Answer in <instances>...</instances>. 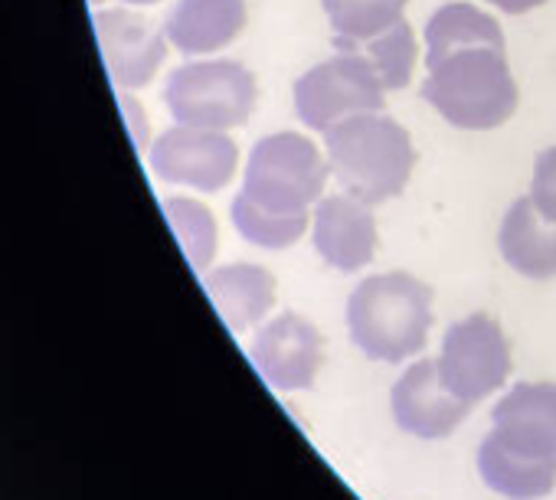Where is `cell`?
I'll return each instance as SVG.
<instances>
[{"mask_svg": "<svg viewBox=\"0 0 556 500\" xmlns=\"http://www.w3.org/2000/svg\"><path fill=\"white\" fill-rule=\"evenodd\" d=\"M315 253L338 272H361L377 256V222L354 196H321L315 206Z\"/></svg>", "mask_w": 556, "mask_h": 500, "instance_id": "obj_13", "label": "cell"}, {"mask_svg": "<svg viewBox=\"0 0 556 500\" xmlns=\"http://www.w3.org/2000/svg\"><path fill=\"white\" fill-rule=\"evenodd\" d=\"M249 360L271 389H308L325 363V337L302 315H278L255 331Z\"/></svg>", "mask_w": 556, "mask_h": 500, "instance_id": "obj_10", "label": "cell"}, {"mask_svg": "<svg viewBox=\"0 0 556 500\" xmlns=\"http://www.w3.org/2000/svg\"><path fill=\"white\" fill-rule=\"evenodd\" d=\"M530 200L536 206V213L549 222H556V144L546 148L536 164H533V177H530Z\"/></svg>", "mask_w": 556, "mask_h": 500, "instance_id": "obj_22", "label": "cell"}, {"mask_svg": "<svg viewBox=\"0 0 556 500\" xmlns=\"http://www.w3.org/2000/svg\"><path fill=\"white\" fill-rule=\"evenodd\" d=\"M348 328L364 357L403 363L426 347L432 328V289L409 272L370 275L348 302Z\"/></svg>", "mask_w": 556, "mask_h": 500, "instance_id": "obj_4", "label": "cell"}, {"mask_svg": "<svg viewBox=\"0 0 556 500\" xmlns=\"http://www.w3.org/2000/svg\"><path fill=\"white\" fill-rule=\"evenodd\" d=\"M484 4H491V8H497L504 14H527V11L543 8L546 0H484Z\"/></svg>", "mask_w": 556, "mask_h": 500, "instance_id": "obj_24", "label": "cell"}, {"mask_svg": "<svg viewBox=\"0 0 556 500\" xmlns=\"http://www.w3.org/2000/svg\"><path fill=\"white\" fill-rule=\"evenodd\" d=\"M328 174V157L312 138L278 131L252 148L242 174V193L265 209L295 213L321 200Z\"/></svg>", "mask_w": 556, "mask_h": 500, "instance_id": "obj_5", "label": "cell"}, {"mask_svg": "<svg viewBox=\"0 0 556 500\" xmlns=\"http://www.w3.org/2000/svg\"><path fill=\"white\" fill-rule=\"evenodd\" d=\"M426 69L419 92L455 128L491 131L517 112V82L497 47H462Z\"/></svg>", "mask_w": 556, "mask_h": 500, "instance_id": "obj_3", "label": "cell"}, {"mask_svg": "<svg viewBox=\"0 0 556 500\" xmlns=\"http://www.w3.org/2000/svg\"><path fill=\"white\" fill-rule=\"evenodd\" d=\"M164 105L177 125L229 131L245 125L255 108V76L236 60L187 63L170 73Z\"/></svg>", "mask_w": 556, "mask_h": 500, "instance_id": "obj_6", "label": "cell"}, {"mask_svg": "<svg viewBox=\"0 0 556 500\" xmlns=\"http://www.w3.org/2000/svg\"><path fill=\"white\" fill-rule=\"evenodd\" d=\"M367 60L374 63L380 82L387 92H400L413 82L416 63H419V43L406 21H396L380 37L367 40Z\"/></svg>", "mask_w": 556, "mask_h": 500, "instance_id": "obj_21", "label": "cell"}, {"mask_svg": "<svg viewBox=\"0 0 556 500\" xmlns=\"http://www.w3.org/2000/svg\"><path fill=\"white\" fill-rule=\"evenodd\" d=\"M187 262L197 269V272H206V266L213 262L216 256V219L213 213L197 203V200H187V196H167L161 203Z\"/></svg>", "mask_w": 556, "mask_h": 500, "instance_id": "obj_20", "label": "cell"}, {"mask_svg": "<svg viewBox=\"0 0 556 500\" xmlns=\"http://www.w3.org/2000/svg\"><path fill=\"white\" fill-rule=\"evenodd\" d=\"M462 47H497L504 50L501 24L475 4H445L426 24V66L462 50Z\"/></svg>", "mask_w": 556, "mask_h": 500, "instance_id": "obj_17", "label": "cell"}, {"mask_svg": "<svg viewBox=\"0 0 556 500\" xmlns=\"http://www.w3.org/2000/svg\"><path fill=\"white\" fill-rule=\"evenodd\" d=\"M478 448L481 480L507 500H540L556 487V383H517L494 409Z\"/></svg>", "mask_w": 556, "mask_h": 500, "instance_id": "obj_1", "label": "cell"}, {"mask_svg": "<svg viewBox=\"0 0 556 500\" xmlns=\"http://www.w3.org/2000/svg\"><path fill=\"white\" fill-rule=\"evenodd\" d=\"M203 289L232 334L258 324L275 305V279L268 269L252 262H236L203 275Z\"/></svg>", "mask_w": 556, "mask_h": 500, "instance_id": "obj_16", "label": "cell"}, {"mask_svg": "<svg viewBox=\"0 0 556 500\" xmlns=\"http://www.w3.org/2000/svg\"><path fill=\"white\" fill-rule=\"evenodd\" d=\"M122 4H131V8H148V4H157V0H122Z\"/></svg>", "mask_w": 556, "mask_h": 500, "instance_id": "obj_25", "label": "cell"}, {"mask_svg": "<svg viewBox=\"0 0 556 500\" xmlns=\"http://www.w3.org/2000/svg\"><path fill=\"white\" fill-rule=\"evenodd\" d=\"M325 151L341 190L367 206H380L400 196L416 164L409 131L380 112L357 115L328 128Z\"/></svg>", "mask_w": 556, "mask_h": 500, "instance_id": "obj_2", "label": "cell"}, {"mask_svg": "<svg viewBox=\"0 0 556 500\" xmlns=\"http://www.w3.org/2000/svg\"><path fill=\"white\" fill-rule=\"evenodd\" d=\"M435 367L442 386L475 406L507 383L510 344L494 318L471 315L445 331Z\"/></svg>", "mask_w": 556, "mask_h": 500, "instance_id": "obj_8", "label": "cell"}, {"mask_svg": "<svg viewBox=\"0 0 556 500\" xmlns=\"http://www.w3.org/2000/svg\"><path fill=\"white\" fill-rule=\"evenodd\" d=\"M148 164L164 183L216 193L236 177L239 148L226 131L177 125L151 144Z\"/></svg>", "mask_w": 556, "mask_h": 500, "instance_id": "obj_9", "label": "cell"}, {"mask_svg": "<svg viewBox=\"0 0 556 500\" xmlns=\"http://www.w3.org/2000/svg\"><path fill=\"white\" fill-rule=\"evenodd\" d=\"M229 216H232L236 232L258 248H289L292 242H299L305 235L308 219H312L308 209H295V213L265 209L255 200H249L242 190L236 193Z\"/></svg>", "mask_w": 556, "mask_h": 500, "instance_id": "obj_19", "label": "cell"}, {"mask_svg": "<svg viewBox=\"0 0 556 500\" xmlns=\"http://www.w3.org/2000/svg\"><path fill=\"white\" fill-rule=\"evenodd\" d=\"M341 50H354L403 21L406 0H321Z\"/></svg>", "mask_w": 556, "mask_h": 500, "instance_id": "obj_18", "label": "cell"}, {"mask_svg": "<svg viewBox=\"0 0 556 500\" xmlns=\"http://www.w3.org/2000/svg\"><path fill=\"white\" fill-rule=\"evenodd\" d=\"M393 419L403 432L416 438H445L452 435L471 412V402L452 396L442 380L435 360L413 363L393 386Z\"/></svg>", "mask_w": 556, "mask_h": 500, "instance_id": "obj_12", "label": "cell"}, {"mask_svg": "<svg viewBox=\"0 0 556 500\" xmlns=\"http://www.w3.org/2000/svg\"><path fill=\"white\" fill-rule=\"evenodd\" d=\"M383 105L387 89L374 63L354 50H341L338 56L312 66L295 82V115L321 134L348 118L383 112Z\"/></svg>", "mask_w": 556, "mask_h": 500, "instance_id": "obj_7", "label": "cell"}, {"mask_svg": "<svg viewBox=\"0 0 556 500\" xmlns=\"http://www.w3.org/2000/svg\"><path fill=\"white\" fill-rule=\"evenodd\" d=\"M92 27L102 63L118 89L148 86L167 60V34L135 11H96Z\"/></svg>", "mask_w": 556, "mask_h": 500, "instance_id": "obj_11", "label": "cell"}, {"mask_svg": "<svg viewBox=\"0 0 556 500\" xmlns=\"http://www.w3.org/2000/svg\"><path fill=\"white\" fill-rule=\"evenodd\" d=\"M245 30V0H180L164 34L184 56H206L229 47Z\"/></svg>", "mask_w": 556, "mask_h": 500, "instance_id": "obj_14", "label": "cell"}, {"mask_svg": "<svg viewBox=\"0 0 556 500\" xmlns=\"http://www.w3.org/2000/svg\"><path fill=\"white\" fill-rule=\"evenodd\" d=\"M497 245L504 262L523 279H556V222L543 219L530 196L510 203Z\"/></svg>", "mask_w": 556, "mask_h": 500, "instance_id": "obj_15", "label": "cell"}, {"mask_svg": "<svg viewBox=\"0 0 556 500\" xmlns=\"http://www.w3.org/2000/svg\"><path fill=\"white\" fill-rule=\"evenodd\" d=\"M122 102V112H125V121H128V131H131V138H135V148L141 151L144 148V141H148V121L141 118L144 112H141V105L138 102H131V99H118Z\"/></svg>", "mask_w": 556, "mask_h": 500, "instance_id": "obj_23", "label": "cell"}]
</instances>
